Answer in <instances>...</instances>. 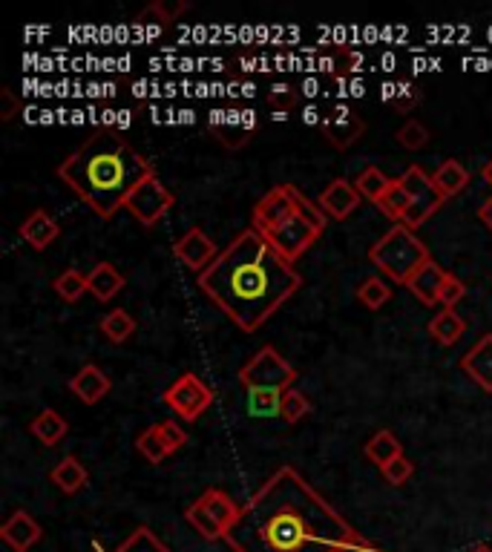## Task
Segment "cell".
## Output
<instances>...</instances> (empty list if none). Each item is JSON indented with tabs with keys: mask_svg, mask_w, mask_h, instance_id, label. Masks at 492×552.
Listing matches in <instances>:
<instances>
[{
	"mask_svg": "<svg viewBox=\"0 0 492 552\" xmlns=\"http://www.w3.org/2000/svg\"><path fill=\"white\" fill-rule=\"evenodd\" d=\"M352 532L294 466H282L242 504L225 544L234 552H334Z\"/></svg>",
	"mask_w": 492,
	"mask_h": 552,
	"instance_id": "6da1fadb",
	"label": "cell"
},
{
	"mask_svg": "<svg viewBox=\"0 0 492 552\" xmlns=\"http://www.w3.org/2000/svg\"><path fill=\"white\" fill-rule=\"evenodd\" d=\"M196 285L239 331L254 334L303 288V276L257 228H248L196 276Z\"/></svg>",
	"mask_w": 492,
	"mask_h": 552,
	"instance_id": "7a4b0ae2",
	"label": "cell"
},
{
	"mask_svg": "<svg viewBox=\"0 0 492 552\" xmlns=\"http://www.w3.org/2000/svg\"><path fill=\"white\" fill-rule=\"evenodd\" d=\"M150 176H156L153 164L116 130H95L58 164V179L101 219H113L124 210L130 193Z\"/></svg>",
	"mask_w": 492,
	"mask_h": 552,
	"instance_id": "3957f363",
	"label": "cell"
},
{
	"mask_svg": "<svg viewBox=\"0 0 492 552\" xmlns=\"http://www.w3.org/2000/svg\"><path fill=\"white\" fill-rule=\"evenodd\" d=\"M369 259L377 271L389 276L392 282L409 285V279L418 274L432 256H429V248L421 242V236L400 222L377 239L369 251Z\"/></svg>",
	"mask_w": 492,
	"mask_h": 552,
	"instance_id": "277c9868",
	"label": "cell"
},
{
	"mask_svg": "<svg viewBox=\"0 0 492 552\" xmlns=\"http://www.w3.org/2000/svg\"><path fill=\"white\" fill-rule=\"evenodd\" d=\"M297 380V368L291 366L285 357H282L277 348L265 345L259 348L257 354L242 366L239 371V383L245 386V391L251 389H280L288 391Z\"/></svg>",
	"mask_w": 492,
	"mask_h": 552,
	"instance_id": "5b68a950",
	"label": "cell"
},
{
	"mask_svg": "<svg viewBox=\"0 0 492 552\" xmlns=\"http://www.w3.org/2000/svg\"><path fill=\"white\" fill-rule=\"evenodd\" d=\"M173 193L167 190L162 184L159 176H150L147 182H141L133 193H130V199H127V205L124 210L144 225V228H153V225H159L164 216H167V210L173 207Z\"/></svg>",
	"mask_w": 492,
	"mask_h": 552,
	"instance_id": "8992f818",
	"label": "cell"
},
{
	"mask_svg": "<svg viewBox=\"0 0 492 552\" xmlns=\"http://www.w3.org/2000/svg\"><path fill=\"white\" fill-rule=\"evenodd\" d=\"M164 403L179 414L182 420H199L202 414L211 409L213 391L196 377V374H182L170 389L164 391Z\"/></svg>",
	"mask_w": 492,
	"mask_h": 552,
	"instance_id": "52a82bcc",
	"label": "cell"
},
{
	"mask_svg": "<svg viewBox=\"0 0 492 552\" xmlns=\"http://www.w3.org/2000/svg\"><path fill=\"white\" fill-rule=\"evenodd\" d=\"M262 236H265V239L271 242V248L280 253L282 259H288V262H297V259L320 239V233L311 228L305 219H300L297 213L288 216V219H285L282 225H277L274 230L262 233Z\"/></svg>",
	"mask_w": 492,
	"mask_h": 552,
	"instance_id": "ba28073f",
	"label": "cell"
},
{
	"mask_svg": "<svg viewBox=\"0 0 492 552\" xmlns=\"http://www.w3.org/2000/svg\"><path fill=\"white\" fill-rule=\"evenodd\" d=\"M294 184H277L274 190H268L251 210V228L259 233H268L277 225H282L288 216H294V196H291Z\"/></svg>",
	"mask_w": 492,
	"mask_h": 552,
	"instance_id": "9c48e42d",
	"label": "cell"
},
{
	"mask_svg": "<svg viewBox=\"0 0 492 552\" xmlns=\"http://www.w3.org/2000/svg\"><path fill=\"white\" fill-rule=\"evenodd\" d=\"M211 133L216 141L228 150H239L257 133V115L248 110H231V113H213Z\"/></svg>",
	"mask_w": 492,
	"mask_h": 552,
	"instance_id": "30bf717a",
	"label": "cell"
},
{
	"mask_svg": "<svg viewBox=\"0 0 492 552\" xmlns=\"http://www.w3.org/2000/svg\"><path fill=\"white\" fill-rule=\"evenodd\" d=\"M173 253H176V259H179V262H185V265H188L190 271L202 274V271H208V268H211L213 259H216L222 251L216 248V242H213L205 230L190 228L185 236H179V239H176Z\"/></svg>",
	"mask_w": 492,
	"mask_h": 552,
	"instance_id": "8fae6325",
	"label": "cell"
},
{
	"mask_svg": "<svg viewBox=\"0 0 492 552\" xmlns=\"http://www.w3.org/2000/svg\"><path fill=\"white\" fill-rule=\"evenodd\" d=\"M320 130H323V136L328 138V144L331 147H337V150H346V147H354L360 136L366 133V124H363V118L349 110V107H337V110H331V113L320 121Z\"/></svg>",
	"mask_w": 492,
	"mask_h": 552,
	"instance_id": "7c38bea8",
	"label": "cell"
},
{
	"mask_svg": "<svg viewBox=\"0 0 492 552\" xmlns=\"http://www.w3.org/2000/svg\"><path fill=\"white\" fill-rule=\"evenodd\" d=\"M320 207L326 210L328 219H334V222H346L349 216H352L354 210L360 207L363 202V196H360V190L354 187V182L349 179H331L326 184V190L320 193Z\"/></svg>",
	"mask_w": 492,
	"mask_h": 552,
	"instance_id": "4fadbf2b",
	"label": "cell"
},
{
	"mask_svg": "<svg viewBox=\"0 0 492 552\" xmlns=\"http://www.w3.org/2000/svg\"><path fill=\"white\" fill-rule=\"evenodd\" d=\"M0 538H3V544H6L9 550L29 552L41 538H44V529H41V524H38L29 512L18 509V512H12L9 521L0 527Z\"/></svg>",
	"mask_w": 492,
	"mask_h": 552,
	"instance_id": "5bb4252c",
	"label": "cell"
},
{
	"mask_svg": "<svg viewBox=\"0 0 492 552\" xmlns=\"http://www.w3.org/2000/svg\"><path fill=\"white\" fill-rule=\"evenodd\" d=\"M110 389H113L110 377L104 374V368L93 366V363L78 368L75 377L70 380V391L81 400V403H87V406L101 403V400L110 394Z\"/></svg>",
	"mask_w": 492,
	"mask_h": 552,
	"instance_id": "9a60e30c",
	"label": "cell"
},
{
	"mask_svg": "<svg viewBox=\"0 0 492 552\" xmlns=\"http://www.w3.org/2000/svg\"><path fill=\"white\" fill-rule=\"evenodd\" d=\"M18 233H21V239H24L29 248L47 251L49 245L61 236V225L49 216L47 210H32L24 222H21Z\"/></svg>",
	"mask_w": 492,
	"mask_h": 552,
	"instance_id": "2e32d148",
	"label": "cell"
},
{
	"mask_svg": "<svg viewBox=\"0 0 492 552\" xmlns=\"http://www.w3.org/2000/svg\"><path fill=\"white\" fill-rule=\"evenodd\" d=\"M461 368L481 389L492 394V334H484L478 343L469 348L467 354L461 357Z\"/></svg>",
	"mask_w": 492,
	"mask_h": 552,
	"instance_id": "e0dca14e",
	"label": "cell"
},
{
	"mask_svg": "<svg viewBox=\"0 0 492 552\" xmlns=\"http://www.w3.org/2000/svg\"><path fill=\"white\" fill-rule=\"evenodd\" d=\"M446 276H449V271H444L435 259H429L421 271L409 279V285H406V288L412 291V297L421 299L423 305L435 308V305H438V294H441V288H444Z\"/></svg>",
	"mask_w": 492,
	"mask_h": 552,
	"instance_id": "ac0fdd59",
	"label": "cell"
},
{
	"mask_svg": "<svg viewBox=\"0 0 492 552\" xmlns=\"http://www.w3.org/2000/svg\"><path fill=\"white\" fill-rule=\"evenodd\" d=\"M196 504L202 506L208 515H211V521L216 527L225 532V538H228V532L236 524V518H239V512H242V506L236 504L231 495H225L222 489H208Z\"/></svg>",
	"mask_w": 492,
	"mask_h": 552,
	"instance_id": "d6986e66",
	"label": "cell"
},
{
	"mask_svg": "<svg viewBox=\"0 0 492 552\" xmlns=\"http://www.w3.org/2000/svg\"><path fill=\"white\" fill-rule=\"evenodd\" d=\"M49 481L55 483L64 495H78L87 486L90 475H87V466L81 460L75 458V455H67V458H61L52 466Z\"/></svg>",
	"mask_w": 492,
	"mask_h": 552,
	"instance_id": "ffe728a7",
	"label": "cell"
},
{
	"mask_svg": "<svg viewBox=\"0 0 492 552\" xmlns=\"http://www.w3.org/2000/svg\"><path fill=\"white\" fill-rule=\"evenodd\" d=\"M87 282H90V294L98 302L116 299V294H121V288L127 285L124 274L118 271L116 265H110V262H98L93 271L87 274Z\"/></svg>",
	"mask_w": 492,
	"mask_h": 552,
	"instance_id": "44dd1931",
	"label": "cell"
},
{
	"mask_svg": "<svg viewBox=\"0 0 492 552\" xmlns=\"http://www.w3.org/2000/svg\"><path fill=\"white\" fill-rule=\"evenodd\" d=\"M467 331V320L455 311V308H441L432 320H429V337L438 345H455Z\"/></svg>",
	"mask_w": 492,
	"mask_h": 552,
	"instance_id": "7402d4cb",
	"label": "cell"
},
{
	"mask_svg": "<svg viewBox=\"0 0 492 552\" xmlns=\"http://www.w3.org/2000/svg\"><path fill=\"white\" fill-rule=\"evenodd\" d=\"M29 432L32 437H38V443H44L47 449L58 446L67 432H70V423L64 420V414L55 412V409H44L41 414H35V420L29 423Z\"/></svg>",
	"mask_w": 492,
	"mask_h": 552,
	"instance_id": "603a6c76",
	"label": "cell"
},
{
	"mask_svg": "<svg viewBox=\"0 0 492 552\" xmlns=\"http://www.w3.org/2000/svg\"><path fill=\"white\" fill-rule=\"evenodd\" d=\"M432 184H435V190H438L444 199H452V196H458V193L469 184V170L458 159H446L444 164L432 173Z\"/></svg>",
	"mask_w": 492,
	"mask_h": 552,
	"instance_id": "cb8c5ba5",
	"label": "cell"
},
{
	"mask_svg": "<svg viewBox=\"0 0 492 552\" xmlns=\"http://www.w3.org/2000/svg\"><path fill=\"white\" fill-rule=\"evenodd\" d=\"M363 455L372 460L375 466H386V463H392L395 458L403 455V446H400L398 435L392 432V429H380L375 435L369 437V443L363 446Z\"/></svg>",
	"mask_w": 492,
	"mask_h": 552,
	"instance_id": "d4e9b609",
	"label": "cell"
},
{
	"mask_svg": "<svg viewBox=\"0 0 492 552\" xmlns=\"http://www.w3.org/2000/svg\"><path fill=\"white\" fill-rule=\"evenodd\" d=\"M101 334L110 340V343H127L133 334H136V320L130 317V311H124V308H116V311H107L104 317H101Z\"/></svg>",
	"mask_w": 492,
	"mask_h": 552,
	"instance_id": "484cf974",
	"label": "cell"
},
{
	"mask_svg": "<svg viewBox=\"0 0 492 552\" xmlns=\"http://www.w3.org/2000/svg\"><path fill=\"white\" fill-rule=\"evenodd\" d=\"M377 207H380V213H383L386 219H392L395 225H400V222L406 219L409 207H412V199H409V193L403 190V184L395 179V182L389 184V190H386V193L380 196Z\"/></svg>",
	"mask_w": 492,
	"mask_h": 552,
	"instance_id": "4316f807",
	"label": "cell"
},
{
	"mask_svg": "<svg viewBox=\"0 0 492 552\" xmlns=\"http://www.w3.org/2000/svg\"><path fill=\"white\" fill-rule=\"evenodd\" d=\"M395 182V179H389L380 167H366V170H360V176L354 179V187L360 190V196L363 199H369V202H380V196L389 190V184Z\"/></svg>",
	"mask_w": 492,
	"mask_h": 552,
	"instance_id": "83f0119b",
	"label": "cell"
},
{
	"mask_svg": "<svg viewBox=\"0 0 492 552\" xmlns=\"http://www.w3.org/2000/svg\"><path fill=\"white\" fill-rule=\"evenodd\" d=\"M389 299H392V288H389V282L380 279V276H369V279L360 282V288H357V302H360L363 308H369V311H380Z\"/></svg>",
	"mask_w": 492,
	"mask_h": 552,
	"instance_id": "f1b7e54d",
	"label": "cell"
},
{
	"mask_svg": "<svg viewBox=\"0 0 492 552\" xmlns=\"http://www.w3.org/2000/svg\"><path fill=\"white\" fill-rule=\"evenodd\" d=\"M55 294L64 299V302H78L84 294H90V282H87V274L75 271V268H67L64 274L55 276Z\"/></svg>",
	"mask_w": 492,
	"mask_h": 552,
	"instance_id": "f546056e",
	"label": "cell"
},
{
	"mask_svg": "<svg viewBox=\"0 0 492 552\" xmlns=\"http://www.w3.org/2000/svg\"><path fill=\"white\" fill-rule=\"evenodd\" d=\"M136 449H139V455L147 460V463H162V460L170 458V449H167L162 432H159V423L150 426V429H144V432L136 437Z\"/></svg>",
	"mask_w": 492,
	"mask_h": 552,
	"instance_id": "4dcf8cb0",
	"label": "cell"
},
{
	"mask_svg": "<svg viewBox=\"0 0 492 552\" xmlns=\"http://www.w3.org/2000/svg\"><path fill=\"white\" fill-rule=\"evenodd\" d=\"M248 394V412L257 417H277L282 409V394L280 389H251Z\"/></svg>",
	"mask_w": 492,
	"mask_h": 552,
	"instance_id": "1f68e13d",
	"label": "cell"
},
{
	"mask_svg": "<svg viewBox=\"0 0 492 552\" xmlns=\"http://www.w3.org/2000/svg\"><path fill=\"white\" fill-rule=\"evenodd\" d=\"M291 196H294V213H297L300 219H305L311 228L323 236V230H326V225H328V216H326V210L320 207V202H311V199H308V196H303L297 187L291 190Z\"/></svg>",
	"mask_w": 492,
	"mask_h": 552,
	"instance_id": "d6a6232c",
	"label": "cell"
},
{
	"mask_svg": "<svg viewBox=\"0 0 492 552\" xmlns=\"http://www.w3.org/2000/svg\"><path fill=\"white\" fill-rule=\"evenodd\" d=\"M116 552H170V550H167V544H162V541L156 538V532H153V529L139 527V529H133V532L124 538V544H121Z\"/></svg>",
	"mask_w": 492,
	"mask_h": 552,
	"instance_id": "836d02e7",
	"label": "cell"
},
{
	"mask_svg": "<svg viewBox=\"0 0 492 552\" xmlns=\"http://www.w3.org/2000/svg\"><path fill=\"white\" fill-rule=\"evenodd\" d=\"M398 182L403 184V190L409 193V199H412V202L435 190V184H432V176H429V173H426L423 167H418V164L406 167V170H403V176H398Z\"/></svg>",
	"mask_w": 492,
	"mask_h": 552,
	"instance_id": "e575fe53",
	"label": "cell"
},
{
	"mask_svg": "<svg viewBox=\"0 0 492 552\" xmlns=\"http://www.w3.org/2000/svg\"><path fill=\"white\" fill-rule=\"evenodd\" d=\"M308 414H311V400L305 397L303 391L288 389L285 394H282L280 417L285 420V423H300V420L308 417Z\"/></svg>",
	"mask_w": 492,
	"mask_h": 552,
	"instance_id": "d590c367",
	"label": "cell"
},
{
	"mask_svg": "<svg viewBox=\"0 0 492 552\" xmlns=\"http://www.w3.org/2000/svg\"><path fill=\"white\" fill-rule=\"evenodd\" d=\"M398 144L403 150H423L426 144H429V130H426V124L418 121V118H409V121H403V127L398 130Z\"/></svg>",
	"mask_w": 492,
	"mask_h": 552,
	"instance_id": "8d00e7d4",
	"label": "cell"
},
{
	"mask_svg": "<svg viewBox=\"0 0 492 552\" xmlns=\"http://www.w3.org/2000/svg\"><path fill=\"white\" fill-rule=\"evenodd\" d=\"M185 521H188L190 527L196 529V532H199L202 538H208V541H225V532H222V529L213 524L211 515H208V512H205L202 506L196 504V501L188 506V512H185Z\"/></svg>",
	"mask_w": 492,
	"mask_h": 552,
	"instance_id": "74e56055",
	"label": "cell"
},
{
	"mask_svg": "<svg viewBox=\"0 0 492 552\" xmlns=\"http://www.w3.org/2000/svg\"><path fill=\"white\" fill-rule=\"evenodd\" d=\"M268 104L277 110L274 118H285L288 110H294V107L300 104V90H297V87H291V84H274L271 92H268Z\"/></svg>",
	"mask_w": 492,
	"mask_h": 552,
	"instance_id": "f35d334b",
	"label": "cell"
},
{
	"mask_svg": "<svg viewBox=\"0 0 492 552\" xmlns=\"http://www.w3.org/2000/svg\"><path fill=\"white\" fill-rule=\"evenodd\" d=\"M185 12H188V3H164V0H156V3H150L141 12L136 23H147L150 18H156V23H170L176 15H185Z\"/></svg>",
	"mask_w": 492,
	"mask_h": 552,
	"instance_id": "ab89813d",
	"label": "cell"
},
{
	"mask_svg": "<svg viewBox=\"0 0 492 552\" xmlns=\"http://www.w3.org/2000/svg\"><path fill=\"white\" fill-rule=\"evenodd\" d=\"M386 98H392V107H395L398 113H412V110L423 101L421 90H418L415 84H398V87H392V92H389Z\"/></svg>",
	"mask_w": 492,
	"mask_h": 552,
	"instance_id": "60d3db41",
	"label": "cell"
},
{
	"mask_svg": "<svg viewBox=\"0 0 492 552\" xmlns=\"http://www.w3.org/2000/svg\"><path fill=\"white\" fill-rule=\"evenodd\" d=\"M380 472H383V481L386 483H392V486H403V483L415 475V463L406 458V455H400V458H395L392 463H386Z\"/></svg>",
	"mask_w": 492,
	"mask_h": 552,
	"instance_id": "b9f144b4",
	"label": "cell"
},
{
	"mask_svg": "<svg viewBox=\"0 0 492 552\" xmlns=\"http://www.w3.org/2000/svg\"><path fill=\"white\" fill-rule=\"evenodd\" d=\"M464 297H467V285H464L458 276H446L444 288H441V294H438V305H441V308H455Z\"/></svg>",
	"mask_w": 492,
	"mask_h": 552,
	"instance_id": "7bdbcfd3",
	"label": "cell"
},
{
	"mask_svg": "<svg viewBox=\"0 0 492 552\" xmlns=\"http://www.w3.org/2000/svg\"><path fill=\"white\" fill-rule=\"evenodd\" d=\"M159 432H162L164 443H167V449H170V455L173 452H179L185 443H188V432L182 429V423H176V420H164L159 423Z\"/></svg>",
	"mask_w": 492,
	"mask_h": 552,
	"instance_id": "ee69618b",
	"label": "cell"
},
{
	"mask_svg": "<svg viewBox=\"0 0 492 552\" xmlns=\"http://www.w3.org/2000/svg\"><path fill=\"white\" fill-rule=\"evenodd\" d=\"M334 552H386V550H383V547H377L375 541L363 538V535L354 529L352 535H349V538H346V541H343V544H340Z\"/></svg>",
	"mask_w": 492,
	"mask_h": 552,
	"instance_id": "f6af8a7d",
	"label": "cell"
},
{
	"mask_svg": "<svg viewBox=\"0 0 492 552\" xmlns=\"http://www.w3.org/2000/svg\"><path fill=\"white\" fill-rule=\"evenodd\" d=\"M21 110V101H18V95L9 90V87H3L0 90V118L3 121H12L15 115Z\"/></svg>",
	"mask_w": 492,
	"mask_h": 552,
	"instance_id": "bcb514c9",
	"label": "cell"
},
{
	"mask_svg": "<svg viewBox=\"0 0 492 552\" xmlns=\"http://www.w3.org/2000/svg\"><path fill=\"white\" fill-rule=\"evenodd\" d=\"M478 222H481L487 230H492V196L484 202V205L478 207Z\"/></svg>",
	"mask_w": 492,
	"mask_h": 552,
	"instance_id": "7dc6e473",
	"label": "cell"
},
{
	"mask_svg": "<svg viewBox=\"0 0 492 552\" xmlns=\"http://www.w3.org/2000/svg\"><path fill=\"white\" fill-rule=\"evenodd\" d=\"M481 179H484V182H487L492 187V159L487 161L484 167H481Z\"/></svg>",
	"mask_w": 492,
	"mask_h": 552,
	"instance_id": "c3c4849f",
	"label": "cell"
},
{
	"mask_svg": "<svg viewBox=\"0 0 492 552\" xmlns=\"http://www.w3.org/2000/svg\"><path fill=\"white\" fill-rule=\"evenodd\" d=\"M469 552H492V550H490V547H472Z\"/></svg>",
	"mask_w": 492,
	"mask_h": 552,
	"instance_id": "681fc988",
	"label": "cell"
}]
</instances>
